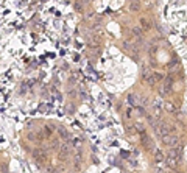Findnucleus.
I'll list each match as a JSON object with an SVG mask.
<instances>
[{
    "label": "nucleus",
    "mask_w": 187,
    "mask_h": 173,
    "mask_svg": "<svg viewBox=\"0 0 187 173\" xmlns=\"http://www.w3.org/2000/svg\"><path fill=\"white\" fill-rule=\"evenodd\" d=\"M140 140H142V144H144V145H148V144L151 142V140H150V137H148L147 134H145V131L142 133V139H140Z\"/></svg>",
    "instance_id": "nucleus-12"
},
{
    "label": "nucleus",
    "mask_w": 187,
    "mask_h": 173,
    "mask_svg": "<svg viewBox=\"0 0 187 173\" xmlns=\"http://www.w3.org/2000/svg\"><path fill=\"white\" fill-rule=\"evenodd\" d=\"M153 128H155V131H156V134L158 136H165V134H168V133H173L175 131V126H172V125H168L167 122H159V123H155L153 125Z\"/></svg>",
    "instance_id": "nucleus-1"
},
{
    "label": "nucleus",
    "mask_w": 187,
    "mask_h": 173,
    "mask_svg": "<svg viewBox=\"0 0 187 173\" xmlns=\"http://www.w3.org/2000/svg\"><path fill=\"white\" fill-rule=\"evenodd\" d=\"M150 75H151V73H150V70H147V69H145L144 72H142V81H147Z\"/></svg>",
    "instance_id": "nucleus-14"
},
{
    "label": "nucleus",
    "mask_w": 187,
    "mask_h": 173,
    "mask_svg": "<svg viewBox=\"0 0 187 173\" xmlns=\"http://www.w3.org/2000/svg\"><path fill=\"white\" fill-rule=\"evenodd\" d=\"M164 159H165V156H164V151H162V150H156V151H155V161L158 162V164H161V162H164Z\"/></svg>",
    "instance_id": "nucleus-8"
},
{
    "label": "nucleus",
    "mask_w": 187,
    "mask_h": 173,
    "mask_svg": "<svg viewBox=\"0 0 187 173\" xmlns=\"http://www.w3.org/2000/svg\"><path fill=\"white\" fill-rule=\"evenodd\" d=\"M156 52H158V47H156V45H151V47H150V56L155 58V53H156Z\"/></svg>",
    "instance_id": "nucleus-16"
},
{
    "label": "nucleus",
    "mask_w": 187,
    "mask_h": 173,
    "mask_svg": "<svg viewBox=\"0 0 187 173\" xmlns=\"http://www.w3.org/2000/svg\"><path fill=\"white\" fill-rule=\"evenodd\" d=\"M162 108L168 112V114H175V112H176V108H175V105L172 103V101H164Z\"/></svg>",
    "instance_id": "nucleus-5"
},
{
    "label": "nucleus",
    "mask_w": 187,
    "mask_h": 173,
    "mask_svg": "<svg viewBox=\"0 0 187 173\" xmlns=\"http://www.w3.org/2000/svg\"><path fill=\"white\" fill-rule=\"evenodd\" d=\"M128 103L131 106H137V105H139V97H137L136 94H129L128 95Z\"/></svg>",
    "instance_id": "nucleus-9"
},
{
    "label": "nucleus",
    "mask_w": 187,
    "mask_h": 173,
    "mask_svg": "<svg viewBox=\"0 0 187 173\" xmlns=\"http://www.w3.org/2000/svg\"><path fill=\"white\" fill-rule=\"evenodd\" d=\"M129 11H131V13L140 11V2H139V0H133V2L129 3Z\"/></svg>",
    "instance_id": "nucleus-6"
},
{
    "label": "nucleus",
    "mask_w": 187,
    "mask_h": 173,
    "mask_svg": "<svg viewBox=\"0 0 187 173\" xmlns=\"http://www.w3.org/2000/svg\"><path fill=\"white\" fill-rule=\"evenodd\" d=\"M136 126H137V131H140V133H144V131H145V128H142V125H139V123H137Z\"/></svg>",
    "instance_id": "nucleus-17"
},
{
    "label": "nucleus",
    "mask_w": 187,
    "mask_h": 173,
    "mask_svg": "<svg viewBox=\"0 0 187 173\" xmlns=\"http://www.w3.org/2000/svg\"><path fill=\"white\" fill-rule=\"evenodd\" d=\"M140 28L144 30V31H148V30H151V24H150V20H148L147 17H142L140 19Z\"/></svg>",
    "instance_id": "nucleus-7"
},
{
    "label": "nucleus",
    "mask_w": 187,
    "mask_h": 173,
    "mask_svg": "<svg viewBox=\"0 0 187 173\" xmlns=\"http://www.w3.org/2000/svg\"><path fill=\"white\" fill-rule=\"evenodd\" d=\"M73 6H75V9H76V11H83V5H81V3L78 2V0H76V2L73 3Z\"/></svg>",
    "instance_id": "nucleus-15"
},
{
    "label": "nucleus",
    "mask_w": 187,
    "mask_h": 173,
    "mask_svg": "<svg viewBox=\"0 0 187 173\" xmlns=\"http://www.w3.org/2000/svg\"><path fill=\"white\" fill-rule=\"evenodd\" d=\"M92 161H94V162H95V164H97V165H98V164H100V161H98V158H97V156H94V154H92Z\"/></svg>",
    "instance_id": "nucleus-18"
},
{
    "label": "nucleus",
    "mask_w": 187,
    "mask_h": 173,
    "mask_svg": "<svg viewBox=\"0 0 187 173\" xmlns=\"http://www.w3.org/2000/svg\"><path fill=\"white\" fill-rule=\"evenodd\" d=\"M58 156H59V159H61V161H65V159L69 158V145H67V144H63V145H61Z\"/></svg>",
    "instance_id": "nucleus-4"
},
{
    "label": "nucleus",
    "mask_w": 187,
    "mask_h": 173,
    "mask_svg": "<svg viewBox=\"0 0 187 173\" xmlns=\"http://www.w3.org/2000/svg\"><path fill=\"white\" fill-rule=\"evenodd\" d=\"M145 116H147V120H148V123H150L151 126L155 125V123H156V120H155V116H153V114H145Z\"/></svg>",
    "instance_id": "nucleus-13"
},
{
    "label": "nucleus",
    "mask_w": 187,
    "mask_h": 173,
    "mask_svg": "<svg viewBox=\"0 0 187 173\" xmlns=\"http://www.w3.org/2000/svg\"><path fill=\"white\" fill-rule=\"evenodd\" d=\"M164 161H165V165L168 167V169H173V170L176 169L178 164H179V159L178 158H173V156H167Z\"/></svg>",
    "instance_id": "nucleus-3"
},
{
    "label": "nucleus",
    "mask_w": 187,
    "mask_h": 173,
    "mask_svg": "<svg viewBox=\"0 0 187 173\" xmlns=\"http://www.w3.org/2000/svg\"><path fill=\"white\" fill-rule=\"evenodd\" d=\"M58 134L61 136V139L69 140V131H67V129H65L64 126H59V128H58Z\"/></svg>",
    "instance_id": "nucleus-10"
},
{
    "label": "nucleus",
    "mask_w": 187,
    "mask_h": 173,
    "mask_svg": "<svg viewBox=\"0 0 187 173\" xmlns=\"http://www.w3.org/2000/svg\"><path fill=\"white\" fill-rule=\"evenodd\" d=\"M131 31H133V34H134L136 37H142V36H144V30H142L140 27H133V28H131Z\"/></svg>",
    "instance_id": "nucleus-11"
},
{
    "label": "nucleus",
    "mask_w": 187,
    "mask_h": 173,
    "mask_svg": "<svg viewBox=\"0 0 187 173\" xmlns=\"http://www.w3.org/2000/svg\"><path fill=\"white\" fill-rule=\"evenodd\" d=\"M179 142V137L175 136V134H165V136H162V144L167 145V147H175V145H178Z\"/></svg>",
    "instance_id": "nucleus-2"
}]
</instances>
